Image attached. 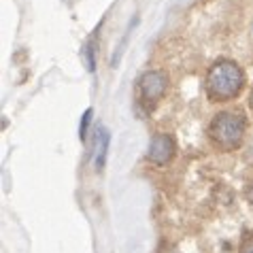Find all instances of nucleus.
Returning a JSON list of instances; mask_svg holds the SVG:
<instances>
[{
  "instance_id": "0eeeda50",
  "label": "nucleus",
  "mask_w": 253,
  "mask_h": 253,
  "mask_svg": "<svg viewBox=\"0 0 253 253\" xmlns=\"http://www.w3.org/2000/svg\"><path fill=\"white\" fill-rule=\"evenodd\" d=\"M92 115H94V111H92V109H87L85 113H83V117H81V126H79V138H81V140H85V138H87L89 124H92Z\"/></svg>"
},
{
  "instance_id": "1a4fd4ad",
  "label": "nucleus",
  "mask_w": 253,
  "mask_h": 253,
  "mask_svg": "<svg viewBox=\"0 0 253 253\" xmlns=\"http://www.w3.org/2000/svg\"><path fill=\"white\" fill-rule=\"evenodd\" d=\"M245 160H247V164L253 166V136H251L249 145H247V151H245Z\"/></svg>"
},
{
  "instance_id": "9b49d317",
  "label": "nucleus",
  "mask_w": 253,
  "mask_h": 253,
  "mask_svg": "<svg viewBox=\"0 0 253 253\" xmlns=\"http://www.w3.org/2000/svg\"><path fill=\"white\" fill-rule=\"evenodd\" d=\"M249 196H251V200H253V185H251V192H249Z\"/></svg>"
},
{
  "instance_id": "9d476101",
  "label": "nucleus",
  "mask_w": 253,
  "mask_h": 253,
  "mask_svg": "<svg viewBox=\"0 0 253 253\" xmlns=\"http://www.w3.org/2000/svg\"><path fill=\"white\" fill-rule=\"evenodd\" d=\"M249 107H251V111H253V89H251V96H249Z\"/></svg>"
},
{
  "instance_id": "6e6552de",
  "label": "nucleus",
  "mask_w": 253,
  "mask_h": 253,
  "mask_svg": "<svg viewBox=\"0 0 253 253\" xmlns=\"http://www.w3.org/2000/svg\"><path fill=\"white\" fill-rule=\"evenodd\" d=\"M238 253H253V234H245L241 241V247H238Z\"/></svg>"
},
{
  "instance_id": "7ed1b4c3",
  "label": "nucleus",
  "mask_w": 253,
  "mask_h": 253,
  "mask_svg": "<svg viewBox=\"0 0 253 253\" xmlns=\"http://www.w3.org/2000/svg\"><path fill=\"white\" fill-rule=\"evenodd\" d=\"M168 89V75L160 68H153V70H147V73L140 75L138 79V94H140V100L147 102V104H156L164 98Z\"/></svg>"
},
{
  "instance_id": "f03ea898",
  "label": "nucleus",
  "mask_w": 253,
  "mask_h": 253,
  "mask_svg": "<svg viewBox=\"0 0 253 253\" xmlns=\"http://www.w3.org/2000/svg\"><path fill=\"white\" fill-rule=\"evenodd\" d=\"M245 132H247V117L243 111H221L209 124V138L221 151L238 149Z\"/></svg>"
},
{
  "instance_id": "423d86ee",
  "label": "nucleus",
  "mask_w": 253,
  "mask_h": 253,
  "mask_svg": "<svg viewBox=\"0 0 253 253\" xmlns=\"http://www.w3.org/2000/svg\"><path fill=\"white\" fill-rule=\"evenodd\" d=\"M96 49H98V41L96 37H92L83 47V58H85V64H87V70L94 73L96 70Z\"/></svg>"
},
{
  "instance_id": "39448f33",
  "label": "nucleus",
  "mask_w": 253,
  "mask_h": 253,
  "mask_svg": "<svg viewBox=\"0 0 253 253\" xmlns=\"http://www.w3.org/2000/svg\"><path fill=\"white\" fill-rule=\"evenodd\" d=\"M109 143H111V134L109 130L100 126V128L96 130V168L98 170H102L104 164H107V153H109Z\"/></svg>"
},
{
  "instance_id": "f257e3e1",
  "label": "nucleus",
  "mask_w": 253,
  "mask_h": 253,
  "mask_svg": "<svg viewBox=\"0 0 253 253\" xmlns=\"http://www.w3.org/2000/svg\"><path fill=\"white\" fill-rule=\"evenodd\" d=\"M245 87L243 68L232 60H217L205 77V92L211 102H230Z\"/></svg>"
},
{
  "instance_id": "20e7f679",
  "label": "nucleus",
  "mask_w": 253,
  "mask_h": 253,
  "mask_svg": "<svg viewBox=\"0 0 253 253\" xmlns=\"http://www.w3.org/2000/svg\"><path fill=\"white\" fill-rule=\"evenodd\" d=\"M174 138L166 132H158L153 134L151 143H149V151H147V158L153 166H166L168 162L174 158Z\"/></svg>"
}]
</instances>
